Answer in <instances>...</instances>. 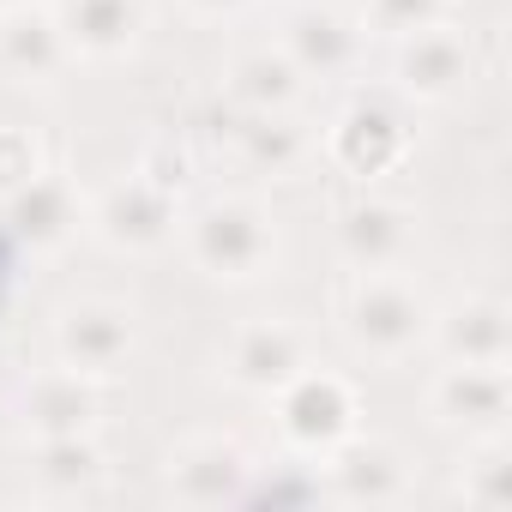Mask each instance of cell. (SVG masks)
<instances>
[{
    "instance_id": "cell-21",
    "label": "cell",
    "mask_w": 512,
    "mask_h": 512,
    "mask_svg": "<svg viewBox=\"0 0 512 512\" xmlns=\"http://www.w3.org/2000/svg\"><path fill=\"white\" fill-rule=\"evenodd\" d=\"M235 151H241L247 169H260V175H296L302 157H308V133H302L290 115H247V109H241Z\"/></svg>"
},
{
    "instance_id": "cell-2",
    "label": "cell",
    "mask_w": 512,
    "mask_h": 512,
    "mask_svg": "<svg viewBox=\"0 0 512 512\" xmlns=\"http://www.w3.org/2000/svg\"><path fill=\"white\" fill-rule=\"evenodd\" d=\"M338 326H344V338H350L356 356L392 368V362H410L428 344L434 302L410 278H398V272H356V284L344 290Z\"/></svg>"
},
{
    "instance_id": "cell-24",
    "label": "cell",
    "mask_w": 512,
    "mask_h": 512,
    "mask_svg": "<svg viewBox=\"0 0 512 512\" xmlns=\"http://www.w3.org/2000/svg\"><path fill=\"white\" fill-rule=\"evenodd\" d=\"M43 169V151L25 127H0V199H7L13 187H25L31 175Z\"/></svg>"
},
{
    "instance_id": "cell-14",
    "label": "cell",
    "mask_w": 512,
    "mask_h": 512,
    "mask_svg": "<svg viewBox=\"0 0 512 512\" xmlns=\"http://www.w3.org/2000/svg\"><path fill=\"white\" fill-rule=\"evenodd\" d=\"M0 217H7L13 241H25L31 253H55V247H67L85 229V199H79V187L67 175L37 169L25 187H13L7 199H0Z\"/></svg>"
},
{
    "instance_id": "cell-23",
    "label": "cell",
    "mask_w": 512,
    "mask_h": 512,
    "mask_svg": "<svg viewBox=\"0 0 512 512\" xmlns=\"http://www.w3.org/2000/svg\"><path fill=\"white\" fill-rule=\"evenodd\" d=\"M446 7H452V0H368V7H362V25H374L380 37L398 43V37L422 31V25H440Z\"/></svg>"
},
{
    "instance_id": "cell-20",
    "label": "cell",
    "mask_w": 512,
    "mask_h": 512,
    "mask_svg": "<svg viewBox=\"0 0 512 512\" xmlns=\"http://www.w3.org/2000/svg\"><path fill=\"white\" fill-rule=\"evenodd\" d=\"M109 458L97 446V434H49L31 446V476L43 494H91L103 482Z\"/></svg>"
},
{
    "instance_id": "cell-5",
    "label": "cell",
    "mask_w": 512,
    "mask_h": 512,
    "mask_svg": "<svg viewBox=\"0 0 512 512\" xmlns=\"http://www.w3.org/2000/svg\"><path fill=\"white\" fill-rule=\"evenodd\" d=\"M139 356V314L127 302H109V296H85V302H67L55 314V362L85 374V380H121Z\"/></svg>"
},
{
    "instance_id": "cell-9",
    "label": "cell",
    "mask_w": 512,
    "mask_h": 512,
    "mask_svg": "<svg viewBox=\"0 0 512 512\" xmlns=\"http://www.w3.org/2000/svg\"><path fill=\"white\" fill-rule=\"evenodd\" d=\"M308 362H314L308 332L290 326V320H247V326L223 344V380H229L235 392H253V398L284 392Z\"/></svg>"
},
{
    "instance_id": "cell-10",
    "label": "cell",
    "mask_w": 512,
    "mask_h": 512,
    "mask_svg": "<svg viewBox=\"0 0 512 512\" xmlns=\"http://www.w3.org/2000/svg\"><path fill=\"white\" fill-rule=\"evenodd\" d=\"M163 476H169V494L181 506H223V500L253 494V458L229 434H193V440H181L169 452Z\"/></svg>"
},
{
    "instance_id": "cell-6",
    "label": "cell",
    "mask_w": 512,
    "mask_h": 512,
    "mask_svg": "<svg viewBox=\"0 0 512 512\" xmlns=\"http://www.w3.org/2000/svg\"><path fill=\"white\" fill-rule=\"evenodd\" d=\"M470 79H476V49L446 19L392 43V85H398L404 103H428V109L458 103L470 91Z\"/></svg>"
},
{
    "instance_id": "cell-1",
    "label": "cell",
    "mask_w": 512,
    "mask_h": 512,
    "mask_svg": "<svg viewBox=\"0 0 512 512\" xmlns=\"http://www.w3.org/2000/svg\"><path fill=\"white\" fill-rule=\"evenodd\" d=\"M181 247L217 284H260L278 266V217L247 193H217L181 217Z\"/></svg>"
},
{
    "instance_id": "cell-4",
    "label": "cell",
    "mask_w": 512,
    "mask_h": 512,
    "mask_svg": "<svg viewBox=\"0 0 512 512\" xmlns=\"http://www.w3.org/2000/svg\"><path fill=\"white\" fill-rule=\"evenodd\" d=\"M272 404H278V434H284V446L302 458V464H320V458H332L350 434H362V398H356V386L344 380V374H332V368H302L284 392H272Z\"/></svg>"
},
{
    "instance_id": "cell-17",
    "label": "cell",
    "mask_w": 512,
    "mask_h": 512,
    "mask_svg": "<svg viewBox=\"0 0 512 512\" xmlns=\"http://www.w3.org/2000/svg\"><path fill=\"white\" fill-rule=\"evenodd\" d=\"M326 464V494L332 500H344V506H392V500H404V458H398V446H386V440H362V434H350L332 458H320Z\"/></svg>"
},
{
    "instance_id": "cell-18",
    "label": "cell",
    "mask_w": 512,
    "mask_h": 512,
    "mask_svg": "<svg viewBox=\"0 0 512 512\" xmlns=\"http://www.w3.org/2000/svg\"><path fill=\"white\" fill-rule=\"evenodd\" d=\"M103 416V398H97V380L73 374V368H49L25 386L19 398V422L31 440H49V434H91Z\"/></svg>"
},
{
    "instance_id": "cell-12",
    "label": "cell",
    "mask_w": 512,
    "mask_h": 512,
    "mask_svg": "<svg viewBox=\"0 0 512 512\" xmlns=\"http://www.w3.org/2000/svg\"><path fill=\"white\" fill-rule=\"evenodd\" d=\"M73 49L55 25V13L43 7V0H25V7L13 13H0V79H13V85H61L73 73Z\"/></svg>"
},
{
    "instance_id": "cell-16",
    "label": "cell",
    "mask_w": 512,
    "mask_h": 512,
    "mask_svg": "<svg viewBox=\"0 0 512 512\" xmlns=\"http://www.w3.org/2000/svg\"><path fill=\"white\" fill-rule=\"evenodd\" d=\"M428 344H440L446 362H494V368H506L512 362V314L494 296H464V302L434 314Z\"/></svg>"
},
{
    "instance_id": "cell-15",
    "label": "cell",
    "mask_w": 512,
    "mask_h": 512,
    "mask_svg": "<svg viewBox=\"0 0 512 512\" xmlns=\"http://www.w3.org/2000/svg\"><path fill=\"white\" fill-rule=\"evenodd\" d=\"M49 13L73 61H121L139 49V31H145V0H55Z\"/></svg>"
},
{
    "instance_id": "cell-13",
    "label": "cell",
    "mask_w": 512,
    "mask_h": 512,
    "mask_svg": "<svg viewBox=\"0 0 512 512\" xmlns=\"http://www.w3.org/2000/svg\"><path fill=\"white\" fill-rule=\"evenodd\" d=\"M410 241H416V217L398 199L362 193L338 211V253L350 272H398L410 260Z\"/></svg>"
},
{
    "instance_id": "cell-22",
    "label": "cell",
    "mask_w": 512,
    "mask_h": 512,
    "mask_svg": "<svg viewBox=\"0 0 512 512\" xmlns=\"http://www.w3.org/2000/svg\"><path fill=\"white\" fill-rule=\"evenodd\" d=\"M470 446H476V452H470V464H464V476H458L464 506H482V512L512 506V458H506V440L494 434V440H470Z\"/></svg>"
},
{
    "instance_id": "cell-8",
    "label": "cell",
    "mask_w": 512,
    "mask_h": 512,
    "mask_svg": "<svg viewBox=\"0 0 512 512\" xmlns=\"http://www.w3.org/2000/svg\"><path fill=\"white\" fill-rule=\"evenodd\" d=\"M428 416L446 434L464 440H494L512 422V380L494 362H446L428 386Z\"/></svg>"
},
{
    "instance_id": "cell-26",
    "label": "cell",
    "mask_w": 512,
    "mask_h": 512,
    "mask_svg": "<svg viewBox=\"0 0 512 512\" xmlns=\"http://www.w3.org/2000/svg\"><path fill=\"white\" fill-rule=\"evenodd\" d=\"M13 7H25V0H0V13H13Z\"/></svg>"
},
{
    "instance_id": "cell-7",
    "label": "cell",
    "mask_w": 512,
    "mask_h": 512,
    "mask_svg": "<svg viewBox=\"0 0 512 512\" xmlns=\"http://www.w3.org/2000/svg\"><path fill=\"white\" fill-rule=\"evenodd\" d=\"M326 157L356 175V181H374V175H392L404 157H410V121L392 97H356L338 109V121L326 127Z\"/></svg>"
},
{
    "instance_id": "cell-3",
    "label": "cell",
    "mask_w": 512,
    "mask_h": 512,
    "mask_svg": "<svg viewBox=\"0 0 512 512\" xmlns=\"http://www.w3.org/2000/svg\"><path fill=\"white\" fill-rule=\"evenodd\" d=\"M85 229L109 247V253H157L175 241L181 229V205H175V181L151 163H139L133 175H121L115 187H103L85 205Z\"/></svg>"
},
{
    "instance_id": "cell-11",
    "label": "cell",
    "mask_w": 512,
    "mask_h": 512,
    "mask_svg": "<svg viewBox=\"0 0 512 512\" xmlns=\"http://www.w3.org/2000/svg\"><path fill=\"white\" fill-rule=\"evenodd\" d=\"M362 31H368V25H362L350 7L308 0V7H296V13L284 19L278 49L296 61L302 79H344V73H356V61H362Z\"/></svg>"
},
{
    "instance_id": "cell-25",
    "label": "cell",
    "mask_w": 512,
    "mask_h": 512,
    "mask_svg": "<svg viewBox=\"0 0 512 512\" xmlns=\"http://www.w3.org/2000/svg\"><path fill=\"white\" fill-rule=\"evenodd\" d=\"M181 7H187L193 19H229V13L247 7V0H181Z\"/></svg>"
},
{
    "instance_id": "cell-19",
    "label": "cell",
    "mask_w": 512,
    "mask_h": 512,
    "mask_svg": "<svg viewBox=\"0 0 512 512\" xmlns=\"http://www.w3.org/2000/svg\"><path fill=\"white\" fill-rule=\"evenodd\" d=\"M308 79L296 73V61L284 49H247L229 61V97L247 109V115H290L302 103Z\"/></svg>"
}]
</instances>
